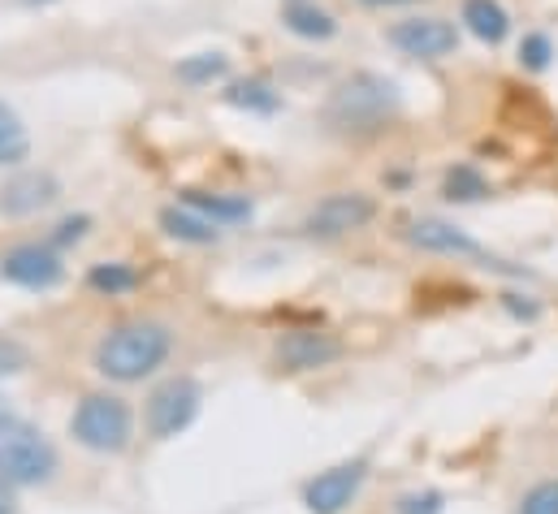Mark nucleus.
<instances>
[{
  "label": "nucleus",
  "instance_id": "obj_1",
  "mask_svg": "<svg viewBox=\"0 0 558 514\" xmlns=\"http://www.w3.org/2000/svg\"><path fill=\"white\" fill-rule=\"evenodd\" d=\"M173 351V333L160 320H122L113 325L100 346H96V372L105 381L118 386H135L143 377H151L156 368H165Z\"/></svg>",
  "mask_w": 558,
  "mask_h": 514
},
{
  "label": "nucleus",
  "instance_id": "obj_2",
  "mask_svg": "<svg viewBox=\"0 0 558 514\" xmlns=\"http://www.w3.org/2000/svg\"><path fill=\"white\" fill-rule=\"evenodd\" d=\"M399 109H403V100H399V87L390 78H381V74H355V78H347L333 91V100L325 109V122L333 130H342V134L364 138V134H381V130L399 118Z\"/></svg>",
  "mask_w": 558,
  "mask_h": 514
},
{
  "label": "nucleus",
  "instance_id": "obj_3",
  "mask_svg": "<svg viewBox=\"0 0 558 514\" xmlns=\"http://www.w3.org/2000/svg\"><path fill=\"white\" fill-rule=\"evenodd\" d=\"M61 458L57 445L26 419L17 415H0V480L13 489H39L57 476Z\"/></svg>",
  "mask_w": 558,
  "mask_h": 514
},
{
  "label": "nucleus",
  "instance_id": "obj_4",
  "mask_svg": "<svg viewBox=\"0 0 558 514\" xmlns=\"http://www.w3.org/2000/svg\"><path fill=\"white\" fill-rule=\"evenodd\" d=\"M70 437L92 454H122L135 437L131 402L118 393H87L70 415Z\"/></svg>",
  "mask_w": 558,
  "mask_h": 514
},
{
  "label": "nucleus",
  "instance_id": "obj_5",
  "mask_svg": "<svg viewBox=\"0 0 558 514\" xmlns=\"http://www.w3.org/2000/svg\"><path fill=\"white\" fill-rule=\"evenodd\" d=\"M373 217H377V204L364 191H333L303 217V234L320 238V243H333V238H347V234L364 230Z\"/></svg>",
  "mask_w": 558,
  "mask_h": 514
},
{
  "label": "nucleus",
  "instance_id": "obj_6",
  "mask_svg": "<svg viewBox=\"0 0 558 514\" xmlns=\"http://www.w3.org/2000/svg\"><path fill=\"white\" fill-rule=\"evenodd\" d=\"M199 402H204V389L195 386L191 377H173L147 397V432L156 441H169L178 432H186L199 415Z\"/></svg>",
  "mask_w": 558,
  "mask_h": 514
},
{
  "label": "nucleus",
  "instance_id": "obj_7",
  "mask_svg": "<svg viewBox=\"0 0 558 514\" xmlns=\"http://www.w3.org/2000/svg\"><path fill=\"white\" fill-rule=\"evenodd\" d=\"M403 238L424 252V256H450V259H485V268H502V272H520V268H511V264H502V259H494L472 234H463L459 225H450V221H437V217H420L412 221L408 230H403Z\"/></svg>",
  "mask_w": 558,
  "mask_h": 514
},
{
  "label": "nucleus",
  "instance_id": "obj_8",
  "mask_svg": "<svg viewBox=\"0 0 558 514\" xmlns=\"http://www.w3.org/2000/svg\"><path fill=\"white\" fill-rule=\"evenodd\" d=\"M364 480H368V463L364 458L338 463V467H329V472H320V476H312L303 485V506L312 514H342L360 498Z\"/></svg>",
  "mask_w": 558,
  "mask_h": 514
},
{
  "label": "nucleus",
  "instance_id": "obj_9",
  "mask_svg": "<svg viewBox=\"0 0 558 514\" xmlns=\"http://www.w3.org/2000/svg\"><path fill=\"white\" fill-rule=\"evenodd\" d=\"M0 277L22 290H52L65 281V259L57 256L52 243H22L0 259Z\"/></svg>",
  "mask_w": 558,
  "mask_h": 514
},
{
  "label": "nucleus",
  "instance_id": "obj_10",
  "mask_svg": "<svg viewBox=\"0 0 558 514\" xmlns=\"http://www.w3.org/2000/svg\"><path fill=\"white\" fill-rule=\"evenodd\" d=\"M386 39L403 57H416V61H441L459 48V30L446 17H403L386 30Z\"/></svg>",
  "mask_w": 558,
  "mask_h": 514
},
{
  "label": "nucleus",
  "instance_id": "obj_11",
  "mask_svg": "<svg viewBox=\"0 0 558 514\" xmlns=\"http://www.w3.org/2000/svg\"><path fill=\"white\" fill-rule=\"evenodd\" d=\"M338 355H342V342L320 329H290L274 346L281 372H316V368H329Z\"/></svg>",
  "mask_w": 558,
  "mask_h": 514
},
{
  "label": "nucleus",
  "instance_id": "obj_12",
  "mask_svg": "<svg viewBox=\"0 0 558 514\" xmlns=\"http://www.w3.org/2000/svg\"><path fill=\"white\" fill-rule=\"evenodd\" d=\"M57 195H61V182L52 173L26 169L0 186V217H35L48 204H57Z\"/></svg>",
  "mask_w": 558,
  "mask_h": 514
},
{
  "label": "nucleus",
  "instance_id": "obj_13",
  "mask_svg": "<svg viewBox=\"0 0 558 514\" xmlns=\"http://www.w3.org/2000/svg\"><path fill=\"white\" fill-rule=\"evenodd\" d=\"M160 230L169 238H178V243H191V247H213L221 238V225L208 221L204 212H195L191 204H169L160 212Z\"/></svg>",
  "mask_w": 558,
  "mask_h": 514
},
{
  "label": "nucleus",
  "instance_id": "obj_14",
  "mask_svg": "<svg viewBox=\"0 0 558 514\" xmlns=\"http://www.w3.org/2000/svg\"><path fill=\"white\" fill-rule=\"evenodd\" d=\"M182 204H191L195 212H204L217 225H239L252 221V199L247 195H217V191H182Z\"/></svg>",
  "mask_w": 558,
  "mask_h": 514
},
{
  "label": "nucleus",
  "instance_id": "obj_15",
  "mask_svg": "<svg viewBox=\"0 0 558 514\" xmlns=\"http://www.w3.org/2000/svg\"><path fill=\"white\" fill-rule=\"evenodd\" d=\"M463 26L481 39V44H502L511 35V13L498 0H463Z\"/></svg>",
  "mask_w": 558,
  "mask_h": 514
},
{
  "label": "nucleus",
  "instance_id": "obj_16",
  "mask_svg": "<svg viewBox=\"0 0 558 514\" xmlns=\"http://www.w3.org/2000/svg\"><path fill=\"white\" fill-rule=\"evenodd\" d=\"M226 105L243 109V113H256V118H269V113L281 109V96L265 78H239V83L226 87Z\"/></svg>",
  "mask_w": 558,
  "mask_h": 514
},
{
  "label": "nucleus",
  "instance_id": "obj_17",
  "mask_svg": "<svg viewBox=\"0 0 558 514\" xmlns=\"http://www.w3.org/2000/svg\"><path fill=\"white\" fill-rule=\"evenodd\" d=\"M281 22H286V30L299 35V39H329V35L338 30V22H333L325 9L307 4V0H290V4L281 9Z\"/></svg>",
  "mask_w": 558,
  "mask_h": 514
},
{
  "label": "nucleus",
  "instance_id": "obj_18",
  "mask_svg": "<svg viewBox=\"0 0 558 514\" xmlns=\"http://www.w3.org/2000/svg\"><path fill=\"white\" fill-rule=\"evenodd\" d=\"M26 156H31V134L22 118L0 100V169H17Z\"/></svg>",
  "mask_w": 558,
  "mask_h": 514
},
{
  "label": "nucleus",
  "instance_id": "obj_19",
  "mask_svg": "<svg viewBox=\"0 0 558 514\" xmlns=\"http://www.w3.org/2000/svg\"><path fill=\"white\" fill-rule=\"evenodd\" d=\"M226 70H230V57L226 52H195V57H182L173 74L186 87H213L217 78H226Z\"/></svg>",
  "mask_w": 558,
  "mask_h": 514
},
{
  "label": "nucleus",
  "instance_id": "obj_20",
  "mask_svg": "<svg viewBox=\"0 0 558 514\" xmlns=\"http://www.w3.org/2000/svg\"><path fill=\"white\" fill-rule=\"evenodd\" d=\"M441 195H446L450 204H476V199L489 195V182H485V173H481L476 164H454V169H446Z\"/></svg>",
  "mask_w": 558,
  "mask_h": 514
},
{
  "label": "nucleus",
  "instance_id": "obj_21",
  "mask_svg": "<svg viewBox=\"0 0 558 514\" xmlns=\"http://www.w3.org/2000/svg\"><path fill=\"white\" fill-rule=\"evenodd\" d=\"M87 285H92L96 294L118 298V294H131V290L140 285V272H135L131 264H96V268L87 272Z\"/></svg>",
  "mask_w": 558,
  "mask_h": 514
},
{
  "label": "nucleus",
  "instance_id": "obj_22",
  "mask_svg": "<svg viewBox=\"0 0 558 514\" xmlns=\"http://www.w3.org/2000/svg\"><path fill=\"white\" fill-rule=\"evenodd\" d=\"M550 61H555L550 35H546V30H529V35L520 39V65L533 70V74H542V70H550Z\"/></svg>",
  "mask_w": 558,
  "mask_h": 514
},
{
  "label": "nucleus",
  "instance_id": "obj_23",
  "mask_svg": "<svg viewBox=\"0 0 558 514\" xmlns=\"http://www.w3.org/2000/svg\"><path fill=\"white\" fill-rule=\"evenodd\" d=\"M515 514H558V480H542L520 498Z\"/></svg>",
  "mask_w": 558,
  "mask_h": 514
},
{
  "label": "nucleus",
  "instance_id": "obj_24",
  "mask_svg": "<svg viewBox=\"0 0 558 514\" xmlns=\"http://www.w3.org/2000/svg\"><path fill=\"white\" fill-rule=\"evenodd\" d=\"M26 368H31V351L17 338H0V381L22 377Z\"/></svg>",
  "mask_w": 558,
  "mask_h": 514
},
{
  "label": "nucleus",
  "instance_id": "obj_25",
  "mask_svg": "<svg viewBox=\"0 0 558 514\" xmlns=\"http://www.w3.org/2000/svg\"><path fill=\"white\" fill-rule=\"evenodd\" d=\"M87 230H92V217H83V212H78V217H65V221L48 234V243L61 252V247H70V243H83V238H87Z\"/></svg>",
  "mask_w": 558,
  "mask_h": 514
},
{
  "label": "nucleus",
  "instance_id": "obj_26",
  "mask_svg": "<svg viewBox=\"0 0 558 514\" xmlns=\"http://www.w3.org/2000/svg\"><path fill=\"white\" fill-rule=\"evenodd\" d=\"M399 514H441V493H408L399 498Z\"/></svg>",
  "mask_w": 558,
  "mask_h": 514
},
{
  "label": "nucleus",
  "instance_id": "obj_27",
  "mask_svg": "<svg viewBox=\"0 0 558 514\" xmlns=\"http://www.w3.org/2000/svg\"><path fill=\"white\" fill-rule=\"evenodd\" d=\"M0 514H17V498H13V485L0 480Z\"/></svg>",
  "mask_w": 558,
  "mask_h": 514
},
{
  "label": "nucleus",
  "instance_id": "obj_28",
  "mask_svg": "<svg viewBox=\"0 0 558 514\" xmlns=\"http://www.w3.org/2000/svg\"><path fill=\"white\" fill-rule=\"evenodd\" d=\"M360 4H368V9H395V4H416V0H360Z\"/></svg>",
  "mask_w": 558,
  "mask_h": 514
}]
</instances>
